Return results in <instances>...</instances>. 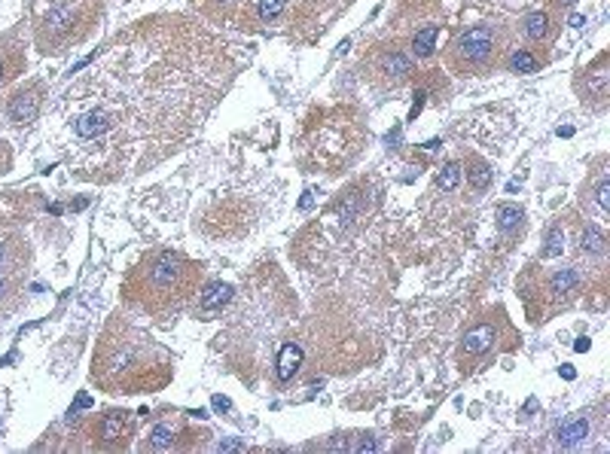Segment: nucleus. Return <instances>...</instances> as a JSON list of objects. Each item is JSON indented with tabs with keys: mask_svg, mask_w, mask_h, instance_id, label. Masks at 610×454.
Instances as JSON below:
<instances>
[{
	"mask_svg": "<svg viewBox=\"0 0 610 454\" xmlns=\"http://www.w3.org/2000/svg\"><path fill=\"white\" fill-rule=\"evenodd\" d=\"M461 174H464V168L458 162H449L440 174H436V189H440V193H452V189L461 183Z\"/></svg>",
	"mask_w": 610,
	"mask_h": 454,
	"instance_id": "21",
	"label": "nucleus"
},
{
	"mask_svg": "<svg viewBox=\"0 0 610 454\" xmlns=\"http://www.w3.org/2000/svg\"><path fill=\"white\" fill-rule=\"evenodd\" d=\"M436 37H440V25H427L412 37V55L415 58H431L436 49Z\"/></svg>",
	"mask_w": 610,
	"mask_h": 454,
	"instance_id": "14",
	"label": "nucleus"
},
{
	"mask_svg": "<svg viewBox=\"0 0 610 454\" xmlns=\"http://www.w3.org/2000/svg\"><path fill=\"white\" fill-rule=\"evenodd\" d=\"M214 406H217V409H229V399L226 397H214Z\"/></svg>",
	"mask_w": 610,
	"mask_h": 454,
	"instance_id": "30",
	"label": "nucleus"
},
{
	"mask_svg": "<svg viewBox=\"0 0 610 454\" xmlns=\"http://www.w3.org/2000/svg\"><path fill=\"white\" fill-rule=\"evenodd\" d=\"M131 430H135V427H131V415H128V412H107V415L98 421L95 436L101 439V446H104V448H122V446H128Z\"/></svg>",
	"mask_w": 610,
	"mask_h": 454,
	"instance_id": "6",
	"label": "nucleus"
},
{
	"mask_svg": "<svg viewBox=\"0 0 610 454\" xmlns=\"http://www.w3.org/2000/svg\"><path fill=\"white\" fill-rule=\"evenodd\" d=\"M147 446H150L152 451L171 448V446H174V427H171V424H156V427H152V433L147 436Z\"/></svg>",
	"mask_w": 610,
	"mask_h": 454,
	"instance_id": "19",
	"label": "nucleus"
},
{
	"mask_svg": "<svg viewBox=\"0 0 610 454\" xmlns=\"http://www.w3.org/2000/svg\"><path fill=\"white\" fill-rule=\"evenodd\" d=\"M555 4H558V6H565V9H571V6L577 4V0H555Z\"/></svg>",
	"mask_w": 610,
	"mask_h": 454,
	"instance_id": "32",
	"label": "nucleus"
},
{
	"mask_svg": "<svg viewBox=\"0 0 610 454\" xmlns=\"http://www.w3.org/2000/svg\"><path fill=\"white\" fill-rule=\"evenodd\" d=\"M379 74H382L384 79H394V83H396V79H403V76L412 74V58L406 55V52H400V49H391V52L382 55Z\"/></svg>",
	"mask_w": 610,
	"mask_h": 454,
	"instance_id": "11",
	"label": "nucleus"
},
{
	"mask_svg": "<svg viewBox=\"0 0 610 454\" xmlns=\"http://www.w3.org/2000/svg\"><path fill=\"white\" fill-rule=\"evenodd\" d=\"M577 287H580V275H577V271L574 268H558L546 280V296L553 299V302H565V299L574 296Z\"/></svg>",
	"mask_w": 610,
	"mask_h": 454,
	"instance_id": "8",
	"label": "nucleus"
},
{
	"mask_svg": "<svg viewBox=\"0 0 610 454\" xmlns=\"http://www.w3.org/2000/svg\"><path fill=\"white\" fill-rule=\"evenodd\" d=\"M595 201H598V208H610V180L604 177L601 183H598V189H595Z\"/></svg>",
	"mask_w": 610,
	"mask_h": 454,
	"instance_id": "25",
	"label": "nucleus"
},
{
	"mask_svg": "<svg viewBox=\"0 0 610 454\" xmlns=\"http://www.w3.org/2000/svg\"><path fill=\"white\" fill-rule=\"evenodd\" d=\"M9 168V153H6V147H4V140H0V174Z\"/></svg>",
	"mask_w": 610,
	"mask_h": 454,
	"instance_id": "28",
	"label": "nucleus"
},
{
	"mask_svg": "<svg viewBox=\"0 0 610 454\" xmlns=\"http://www.w3.org/2000/svg\"><path fill=\"white\" fill-rule=\"evenodd\" d=\"M589 418H577V421H571V424H565V427H558V433H555V439H558V446L562 448H574V446H580L586 436H589Z\"/></svg>",
	"mask_w": 610,
	"mask_h": 454,
	"instance_id": "12",
	"label": "nucleus"
},
{
	"mask_svg": "<svg viewBox=\"0 0 610 454\" xmlns=\"http://www.w3.org/2000/svg\"><path fill=\"white\" fill-rule=\"evenodd\" d=\"M336 214H339V223H342V226H351L354 220H357V214H360V198H357V193H348V195H345L339 205H336Z\"/></svg>",
	"mask_w": 610,
	"mask_h": 454,
	"instance_id": "20",
	"label": "nucleus"
},
{
	"mask_svg": "<svg viewBox=\"0 0 610 454\" xmlns=\"http://www.w3.org/2000/svg\"><path fill=\"white\" fill-rule=\"evenodd\" d=\"M497 339H501V332H497V324L494 320H482V324H476L464 332L461 345H458V363H461V369H473L476 360L488 357L492 351L497 348Z\"/></svg>",
	"mask_w": 610,
	"mask_h": 454,
	"instance_id": "5",
	"label": "nucleus"
},
{
	"mask_svg": "<svg viewBox=\"0 0 610 454\" xmlns=\"http://www.w3.org/2000/svg\"><path fill=\"white\" fill-rule=\"evenodd\" d=\"M562 247H565V232H562V226H553L549 229V235H546V247H543V256L546 259H553V256H558L562 254Z\"/></svg>",
	"mask_w": 610,
	"mask_h": 454,
	"instance_id": "23",
	"label": "nucleus"
},
{
	"mask_svg": "<svg viewBox=\"0 0 610 454\" xmlns=\"http://www.w3.org/2000/svg\"><path fill=\"white\" fill-rule=\"evenodd\" d=\"M421 107H424V92H418V101H415V104H412V113H409V119H415V116H418V113H421Z\"/></svg>",
	"mask_w": 610,
	"mask_h": 454,
	"instance_id": "29",
	"label": "nucleus"
},
{
	"mask_svg": "<svg viewBox=\"0 0 610 454\" xmlns=\"http://www.w3.org/2000/svg\"><path fill=\"white\" fill-rule=\"evenodd\" d=\"M199 284H201L199 262L187 259L183 254H174V250H162V254H152L144 262V268L138 271L135 299L150 314H168V311L187 305L199 293Z\"/></svg>",
	"mask_w": 610,
	"mask_h": 454,
	"instance_id": "3",
	"label": "nucleus"
},
{
	"mask_svg": "<svg viewBox=\"0 0 610 454\" xmlns=\"http://www.w3.org/2000/svg\"><path fill=\"white\" fill-rule=\"evenodd\" d=\"M540 58H537L531 49H513L510 52V58H506V67L513 70V74H537V70H540Z\"/></svg>",
	"mask_w": 610,
	"mask_h": 454,
	"instance_id": "15",
	"label": "nucleus"
},
{
	"mask_svg": "<svg viewBox=\"0 0 610 454\" xmlns=\"http://www.w3.org/2000/svg\"><path fill=\"white\" fill-rule=\"evenodd\" d=\"M284 6H287V0H260L257 13H260L262 22H274V18L284 13Z\"/></svg>",
	"mask_w": 610,
	"mask_h": 454,
	"instance_id": "24",
	"label": "nucleus"
},
{
	"mask_svg": "<svg viewBox=\"0 0 610 454\" xmlns=\"http://www.w3.org/2000/svg\"><path fill=\"white\" fill-rule=\"evenodd\" d=\"M9 79V62H6V55H0V86H4Z\"/></svg>",
	"mask_w": 610,
	"mask_h": 454,
	"instance_id": "27",
	"label": "nucleus"
},
{
	"mask_svg": "<svg viewBox=\"0 0 610 454\" xmlns=\"http://www.w3.org/2000/svg\"><path fill=\"white\" fill-rule=\"evenodd\" d=\"M574 348H577V351H589V339H577Z\"/></svg>",
	"mask_w": 610,
	"mask_h": 454,
	"instance_id": "31",
	"label": "nucleus"
},
{
	"mask_svg": "<svg viewBox=\"0 0 610 454\" xmlns=\"http://www.w3.org/2000/svg\"><path fill=\"white\" fill-rule=\"evenodd\" d=\"M77 16H79L77 4H70V0H61V4H55V6L46 13V31H49V34H67V31H74Z\"/></svg>",
	"mask_w": 610,
	"mask_h": 454,
	"instance_id": "9",
	"label": "nucleus"
},
{
	"mask_svg": "<svg viewBox=\"0 0 610 454\" xmlns=\"http://www.w3.org/2000/svg\"><path fill=\"white\" fill-rule=\"evenodd\" d=\"M504 52V28L497 25H473L449 49V64L461 76H479L494 70L497 58Z\"/></svg>",
	"mask_w": 610,
	"mask_h": 454,
	"instance_id": "4",
	"label": "nucleus"
},
{
	"mask_svg": "<svg viewBox=\"0 0 610 454\" xmlns=\"http://www.w3.org/2000/svg\"><path fill=\"white\" fill-rule=\"evenodd\" d=\"M113 55L116 86L70 123L79 144L101 147L107 156L101 171L110 174H126L131 153L138 168H150L180 149L232 76L223 43L180 18L144 22L119 40Z\"/></svg>",
	"mask_w": 610,
	"mask_h": 454,
	"instance_id": "1",
	"label": "nucleus"
},
{
	"mask_svg": "<svg viewBox=\"0 0 610 454\" xmlns=\"http://www.w3.org/2000/svg\"><path fill=\"white\" fill-rule=\"evenodd\" d=\"M522 34L528 40H534V43H537V40H546V34H549V16L543 13V9H540V13L534 9V13H528L522 18Z\"/></svg>",
	"mask_w": 610,
	"mask_h": 454,
	"instance_id": "16",
	"label": "nucleus"
},
{
	"mask_svg": "<svg viewBox=\"0 0 610 454\" xmlns=\"http://www.w3.org/2000/svg\"><path fill=\"white\" fill-rule=\"evenodd\" d=\"M522 220H525V210L522 208H516V205L497 208V226H501V232H506V235L522 229Z\"/></svg>",
	"mask_w": 610,
	"mask_h": 454,
	"instance_id": "18",
	"label": "nucleus"
},
{
	"mask_svg": "<svg viewBox=\"0 0 610 454\" xmlns=\"http://www.w3.org/2000/svg\"><path fill=\"white\" fill-rule=\"evenodd\" d=\"M40 113V86H28L16 92L6 104V116L13 125H30Z\"/></svg>",
	"mask_w": 610,
	"mask_h": 454,
	"instance_id": "7",
	"label": "nucleus"
},
{
	"mask_svg": "<svg viewBox=\"0 0 610 454\" xmlns=\"http://www.w3.org/2000/svg\"><path fill=\"white\" fill-rule=\"evenodd\" d=\"M299 366H302V348L290 341V345H284L281 354H278V378L281 381H290L299 372Z\"/></svg>",
	"mask_w": 610,
	"mask_h": 454,
	"instance_id": "13",
	"label": "nucleus"
},
{
	"mask_svg": "<svg viewBox=\"0 0 610 454\" xmlns=\"http://www.w3.org/2000/svg\"><path fill=\"white\" fill-rule=\"evenodd\" d=\"M248 446H244V439H223L217 442V451H244Z\"/></svg>",
	"mask_w": 610,
	"mask_h": 454,
	"instance_id": "26",
	"label": "nucleus"
},
{
	"mask_svg": "<svg viewBox=\"0 0 610 454\" xmlns=\"http://www.w3.org/2000/svg\"><path fill=\"white\" fill-rule=\"evenodd\" d=\"M467 180H470V186L476 189V193H482V189L492 186V168H488L485 162H473L470 171H467Z\"/></svg>",
	"mask_w": 610,
	"mask_h": 454,
	"instance_id": "22",
	"label": "nucleus"
},
{
	"mask_svg": "<svg viewBox=\"0 0 610 454\" xmlns=\"http://www.w3.org/2000/svg\"><path fill=\"white\" fill-rule=\"evenodd\" d=\"M168 372V354L150 336L122 329L119 339H107L101 357H95V375L107 387L138 393L144 385H159Z\"/></svg>",
	"mask_w": 610,
	"mask_h": 454,
	"instance_id": "2",
	"label": "nucleus"
},
{
	"mask_svg": "<svg viewBox=\"0 0 610 454\" xmlns=\"http://www.w3.org/2000/svg\"><path fill=\"white\" fill-rule=\"evenodd\" d=\"M232 299V287L229 284H220V280H211L199 290V311L205 314H217L220 308H226Z\"/></svg>",
	"mask_w": 610,
	"mask_h": 454,
	"instance_id": "10",
	"label": "nucleus"
},
{
	"mask_svg": "<svg viewBox=\"0 0 610 454\" xmlns=\"http://www.w3.org/2000/svg\"><path fill=\"white\" fill-rule=\"evenodd\" d=\"M604 232L598 226H586L580 232V247H583V254H592V256H601L604 254Z\"/></svg>",
	"mask_w": 610,
	"mask_h": 454,
	"instance_id": "17",
	"label": "nucleus"
}]
</instances>
